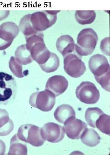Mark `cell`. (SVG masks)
I'll use <instances>...</instances> for the list:
<instances>
[{
    "instance_id": "cell-1",
    "label": "cell",
    "mask_w": 110,
    "mask_h": 155,
    "mask_svg": "<svg viewBox=\"0 0 110 155\" xmlns=\"http://www.w3.org/2000/svg\"><path fill=\"white\" fill-rule=\"evenodd\" d=\"M89 68L101 87L110 91V67L108 60L102 54L93 56L89 60Z\"/></svg>"
},
{
    "instance_id": "cell-2",
    "label": "cell",
    "mask_w": 110,
    "mask_h": 155,
    "mask_svg": "<svg viewBox=\"0 0 110 155\" xmlns=\"http://www.w3.org/2000/svg\"><path fill=\"white\" fill-rule=\"evenodd\" d=\"M42 32L25 37L27 47L31 52L33 60L39 65L43 64L48 60L51 52L47 48L43 40Z\"/></svg>"
},
{
    "instance_id": "cell-3",
    "label": "cell",
    "mask_w": 110,
    "mask_h": 155,
    "mask_svg": "<svg viewBox=\"0 0 110 155\" xmlns=\"http://www.w3.org/2000/svg\"><path fill=\"white\" fill-rule=\"evenodd\" d=\"M98 41L97 35L93 29H83L78 35L77 44L75 46L76 52L81 57L90 55L94 52Z\"/></svg>"
},
{
    "instance_id": "cell-4",
    "label": "cell",
    "mask_w": 110,
    "mask_h": 155,
    "mask_svg": "<svg viewBox=\"0 0 110 155\" xmlns=\"http://www.w3.org/2000/svg\"><path fill=\"white\" fill-rule=\"evenodd\" d=\"M17 92L16 81L13 76L0 72V105H7L14 99Z\"/></svg>"
},
{
    "instance_id": "cell-5",
    "label": "cell",
    "mask_w": 110,
    "mask_h": 155,
    "mask_svg": "<svg viewBox=\"0 0 110 155\" xmlns=\"http://www.w3.org/2000/svg\"><path fill=\"white\" fill-rule=\"evenodd\" d=\"M60 11L37 12L31 15V22L34 29L39 32L54 25L57 20V14Z\"/></svg>"
},
{
    "instance_id": "cell-6",
    "label": "cell",
    "mask_w": 110,
    "mask_h": 155,
    "mask_svg": "<svg viewBox=\"0 0 110 155\" xmlns=\"http://www.w3.org/2000/svg\"><path fill=\"white\" fill-rule=\"evenodd\" d=\"M17 135L20 140L35 147L42 146L45 142L41 135V129L33 124L22 125Z\"/></svg>"
},
{
    "instance_id": "cell-7",
    "label": "cell",
    "mask_w": 110,
    "mask_h": 155,
    "mask_svg": "<svg viewBox=\"0 0 110 155\" xmlns=\"http://www.w3.org/2000/svg\"><path fill=\"white\" fill-rule=\"evenodd\" d=\"M29 103L32 107L38 108L42 112H50L55 104V96L47 89L35 92L30 97Z\"/></svg>"
},
{
    "instance_id": "cell-8",
    "label": "cell",
    "mask_w": 110,
    "mask_h": 155,
    "mask_svg": "<svg viewBox=\"0 0 110 155\" xmlns=\"http://www.w3.org/2000/svg\"><path fill=\"white\" fill-rule=\"evenodd\" d=\"M64 69L65 72L73 78H79L86 71L85 63L82 61V57L75 52L64 58Z\"/></svg>"
},
{
    "instance_id": "cell-9",
    "label": "cell",
    "mask_w": 110,
    "mask_h": 155,
    "mask_svg": "<svg viewBox=\"0 0 110 155\" xmlns=\"http://www.w3.org/2000/svg\"><path fill=\"white\" fill-rule=\"evenodd\" d=\"M77 97L80 101L87 104L97 103L100 98V92L95 85L89 81L82 82L77 88Z\"/></svg>"
},
{
    "instance_id": "cell-10",
    "label": "cell",
    "mask_w": 110,
    "mask_h": 155,
    "mask_svg": "<svg viewBox=\"0 0 110 155\" xmlns=\"http://www.w3.org/2000/svg\"><path fill=\"white\" fill-rule=\"evenodd\" d=\"M19 33V27L13 22H6L0 25V51L8 48Z\"/></svg>"
},
{
    "instance_id": "cell-11",
    "label": "cell",
    "mask_w": 110,
    "mask_h": 155,
    "mask_svg": "<svg viewBox=\"0 0 110 155\" xmlns=\"http://www.w3.org/2000/svg\"><path fill=\"white\" fill-rule=\"evenodd\" d=\"M41 135L45 141L56 143L63 140L65 131L63 127L59 124L54 123H48L44 124L42 128Z\"/></svg>"
},
{
    "instance_id": "cell-12",
    "label": "cell",
    "mask_w": 110,
    "mask_h": 155,
    "mask_svg": "<svg viewBox=\"0 0 110 155\" xmlns=\"http://www.w3.org/2000/svg\"><path fill=\"white\" fill-rule=\"evenodd\" d=\"M64 129L69 139L79 140L87 128L86 124L76 117H71L64 123Z\"/></svg>"
},
{
    "instance_id": "cell-13",
    "label": "cell",
    "mask_w": 110,
    "mask_h": 155,
    "mask_svg": "<svg viewBox=\"0 0 110 155\" xmlns=\"http://www.w3.org/2000/svg\"><path fill=\"white\" fill-rule=\"evenodd\" d=\"M68 86V81L64 76L55 75L48 79L46 88L52 92L56 97L63 94L67 90Z\"/></svg>"
},
{
    "instance_id": "cell-14",
    "label": "cell",
    "mask_w": 110,
    "mask_h": 155,
    "mask_svg": "<svg viewBox=\"0 0 110 155\" xmlns=\"http://www.w3.org/2000/svg\"><path fill=\"white\" fill-rule=\"evenodd\" d=\"M58 51L62 54L64 58L68 54L76 51V44L71 36L63 35L58 38L56 43Z\"/></svg>"
},
{
    "instance_id": "cell-15",
    "label": "cell",
    "mask_w": 110,
    "mask_h": 155,
    "mask_svg": "<svg viewBox=\"0 0 110 155\" xmlns=\"http://www.w3.org/2000/svg\"><path fill=\"white\" fill-rule=\"evenodd\" d=\"M14 124L10 119L7 110L0 108V136L5 137L9 135L13 131Z\"/></svg>"
},
{
    "instance_id": "cell-16",
    "label": "cell",
    "mask_w": 110,
    "mask_h": 155,
    "mask_svg": "<svg viewBox=\"0 0 110 155\" xmlns=\"http://www.w3.org/2000/svg\"><path fill=\"white\" fill-rule=\"evenodd\" d=\"M54 116L58 122L64 124L71 117H76V112L70 105L63 104L56 108L54 113Z\"/></svg>"
},
{
    "instance_id": "cell-17",
    "label": "cell",
    "mask_w": 110,
    "mask_h": 155,
    "mask_svg": "<svg viewBox=\"0 0 110 155\" xmlns=\"http://www.w3.org/2000/svg\"><path fill=\"white\" fill-rule=\"evenodd\" d=\"M82 142L89 147H95L99 144L101 138L99 134L93 129L87 128L81 136Z\"/></svg>"
},
{
    "instance_id": "cell-18",
    "label": "cell",
    "mask_w": 110,
    "mask_h": 155,
    "mask_svg": "<svg viewBox=\"0 0 110 155\" xmlns=\"http://www.w3.org/2000/svg\"><path fill=\"white\" fill-rule=\"evenodd\" d=\"M24 142L20 140L16 134H14L10 142V148L8 155H27V146Z\"/></svg>"
},
{
    "instance_id": "cell-19",
    "label": "cell",
    "mask_w": 110,
    "mask_h": 155,
    "mask_svg": "<svg viewBox=\"0 0 110 155\" xmlns=\"http://www.w3.org/2000/svg\"><path fill=\"white\" fill-rule=\"evenodd\" d=\"M14 54L16 59L22 65H27L33 61L31 52L27 49L26 44L18 47Z\"/></svg>"
},
{
    "instance_id": "cell-20",
    "label": "cell",
    "mask_w": 110,
    "mask_h": 155,
    "mask_svg": "<svg viewBox=\"0 0 110 155\" xmlns=\"http://www.w3.org/2000/svg\"><path fill=\"white\" fill-rule=\"evenodd\" d=\"M96 13L94 11H77L75 13L77 21L82 25L92 24L95 20Z\"/></svg>"
},
{
    "instance_id": "cell-21",
    "label": "cell",
    "mask_w": 110,
    "mask_h": 155,
    "mask_svg": "<svg viewBox=\"0 0 110 155\" xmlns=\"http://www.w3.org/2000/svg\"><path fill=\"white\" fill-rule=\"evenodd\" d=\"M31 15L24 16L19 22V28L25 37L30 36L39 32L33 27L31 22Z\"/></svg>"
},
{
    "instance_id": "cell-22",
    "label": "cell",
    "mask_w": 110,
    "mask_h": 155,
    "mask_svg": "<svg viewBox=\"0 0 110 155\" xmlns=\"http://www.w3.org/2000/svg\"><path fill=\"white\" fill-rule=\"evenodd\" d=\"M60 64V59L55 54L51 52L50 57L48 60L45 64L39 66L42 70L49 73L54 72L57 70Z\"/></svg>"
},
{
    "instance_id": "cell-23",
    "label": "cell",
    "mask_w": 110,
    "mask_h": 155,
    "mask_svg": "<svg viewBox=\"0 0 110 155\" xmlns=\"http://www.w3.org/2000/svg\"><path fill=\"white\" fill-rule=\"evenodd\" d=\"M104 113L101 109L98 107H91L87 109L85 112V118L89 126L96 128V121L101 114Z\"/></svg>"
},
{
    "instance_id": "cell-24",
    "label": "cell",
    "mask_w": 110,
    "mask_h": 155,
    "mask_svg": "<svg viewBox=\"0 0 110 155\" xmlns=\"http://www.w3.org/2000/svg\"><path fill=\"white\" fill-rule=\"evenodd\" d=\"M96 128L103 134H110V116L103 113L96 120Z\"/></svg>"
},
{
    "instance_id": "cell-25",
    "label": "cell",
    "mask_w": 110,
    "mask_h": 155,
    "mask_svg": "<svg viewBox=\"0 0 110 155\" xmlns=\"http://www.w3.org/2000/svg\"><path fill=\"white\" fill-rule=\"evenodd\" d=\"M9 69L14 76L18 78H23L25 76L23 72V67L21 64L17 61L14 57H11L9 61Z\"/></svg>"
},
{
    "instance_id": "cell-26",
    "label": "cell",
    "mask_w": 110,
    "mask_h": 155,
    "mask_svg": "<svg viewBox=\"0 0 110 155\" xmlns=\"http://www.w3.org/2000/svg\"><path fill=\"white\" fill-rule=\"evenodd\" d=\"M110 38L109 37L103 39L101 42V50L104 54L107 56H110Z\"/></svg>"
},
{
    "instance_id": "cell-27",
    "label": "cell",
    "mask_w": 110,
    "mask_h": 155,
    "mask_svg": "<svg viewBox=\"0 0 110 155\" xmlns=\"http://www.w3.org/2000/svg\"><path fill=\"white\" fill-rule=\"evenodd\" d=\"M6 152V145L3 141L0 140V155H3Z\"/></svg>"
},
{
    "instance_id": "cell-28",
    "label": "cell",
    "mask_w": 110,
    "mask_h": 155,
    "mask_svg": "<svg viewBox=\"0 0 110 155\" xmlns=\"http://www.w3.org/2000/svg\"><path fill=\"white\" fill-rule=\"evenodd\" d=\"M9 14V11H0V21L7 18Z\"/></svg>"
}]
</instances>
